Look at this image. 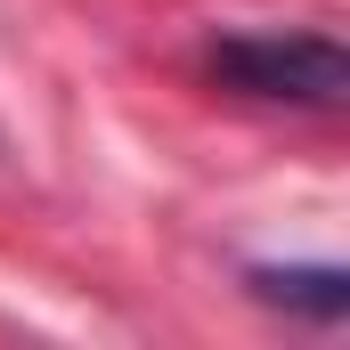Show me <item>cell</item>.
<instances>
[{"label": "cell", "mask_w": 350, "mask_h": 350, "mask_svg": "<svg viewBox=\"0 0 350 350\" xmlns=\"http://www.w3.org/2000/svg\"><path fill=\"white\" fill-rule=\"evenodd\" d=\"M212 74L237 98H269V106L334 114L350 98V57L334 33H220L212 41Z\"/></svg>", "instance_id": "cell-1"}, {"label": "cell", "mask_w": 350, "mask_h": 350, "mask_svg": "<svg viewBox=\"0 0 350 350\" xmlns=\"http://www.w3.org/2000/svg\"><path fill=\"white\" fill-rule=\"evenodd\" d=\"M245 285H253V301H269V310H293V318H318V326H334L350 310V269L334 261H261L245 269Z\"/></svg>", "instance_id": "cell-2"}]
</instances>
